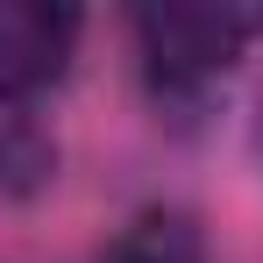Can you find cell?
I'll return each instance as SVG.
<instances>
[{"label":"cell","instance_id":"4","mask_svg":"<svg viewBox=\"0 0 263 263\" xmlns=\"http://www.w3.org/2000/svg\"><path fill=\"white\" fill-rule=\"evenodd\" d=\"M50 171H57V149L36 121H22L14 107H0V199H29L43 192Z\"/></svg>","mask_w":263,"mask_h":263},{"label":"cell","instance_id":"1","mask_svg":"<svg viewBox=\"0 0 263 263\" xmlns=\"http://www.w3.org/2000/svg\"><path fill=\"white\" fill-rule=\"evenodd\" d=\"M256 36H263V7H214V0L135 7V50L164 100H199L206 86H220Z\"/></svg>","mask_w":263,"mask_h":263},{"label":"cell","instance_id":"5","mask_svg":"<svg viewBox=\"0 0 263 263\" xmlns=\"http://www.w3.org/2000/svg\"><path fill=\"white\" fill-rule=\"evenodd\" d=\"M256 142H263V92H256Z\"/></svg>","mask_w":263,"mask_h":263},{"label":"cell","instance_id":"2","mask_svg":"<svg viewBox=\"0 0 263 263\" xmlns=\"http://www.w3.org/2000/svg\"><path fill=\"white\" fill-rule=\"evenodd\" d=\"M79 14L50 0H0V107H29L71 71Z\"/></svg>","mask_w":263,"mask_h":263},{"label":"cell","instance_id":"3","mask_svg":"<svg viewBox=\"0 0 263 263\" xmlns=\"http://www.w3.org/2000/svg\"><path fill=\"white\" fill-rule=\"evenodd\" d=\"M100 263H206L199 220L178 206H142L135 220H121V235L100 249Z\"/></svg>","mask_w":263,"mask_h":263}]
</instances>
